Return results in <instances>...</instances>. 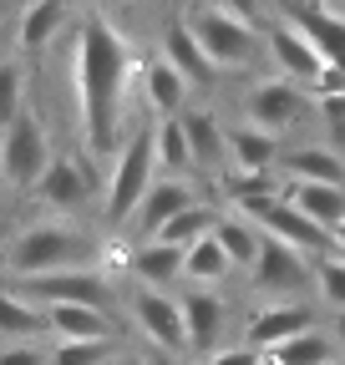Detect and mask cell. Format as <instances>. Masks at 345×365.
<instances>
[{
  "label": "cell",
  "mask_w": 345,
  "mask_h": 365,
  "mask_svg": "<svg viewBox=\"0 0 345 365\" xmlns=\"http://www.w3.org/2000/svg\"><path fill=\"white\" fill-rule=\"evenodd\" d=\"M143 71V61H133V46L127 36L107 21L92 16L76 31V51H71V81H76V117L86 132V148L92 153H122L127 148V86Z\"/></svg>",
  "instance_id": "obj_1"
},
{
  "label": "cell",
  "mask_w": 345,
  "mask_h": 365,
  "mask_svg": "<svg viewBox=\"0 0 345 365\" xmlns=\"http://www.w3.org/2000/svg\"><path fill=\"white\" fill-rule=\"evenodd\" d=\"M97 254V244H86V234H76L71 223H26L21 234H11L6 249V269L16 279H36V274H61V269H86Z\"/></svg>",
  "instance_id": "obj_2"
},
{
  "label": "cell",
  "mask_w": 345,
  "mask_h": 365,
  "mask_svg": "<svg viewBox=\"0 0 345 365\" xmlns=\"http://www.w3.org/2000/svg\"><path fill=\"white\" fill-rule=\"evenodd\" d=\"M163 178V168H158V148H153V127L143 132H133L127 137V148L117 153V163H112V178H107V198H102V223L107 228H122V223H133L138 218V208H143V198H148V188Z\"/></svg>",
  "instance_id": "obj_3"
},
{
  "label": "cell",
  "mask_w": 345,
  "mask_h": 365,
  "mask_svg": "<svg viewBox=\"0 0 345 365\" xmlns=\"http://www.w3.org/2000/svg\"><path fill=\"white\" fill-rule=\"evenodd\" d=\"M51 163H56V153H51L46 122H41L31 107H26L11 127H0V182H6V188L36 193V182L46 178Z\"/></svg>",
  "instance_id": "obj_4"
},
{
  "label": "cell",
  "mask_w": 345,
  "mask_h": 365,
  "mask_svg": "<svg viewBox=\"0 0 345 365\" xmlns=\"http://www.w3.org/2000/svg\"><path fill=\"white\" fill-rule=\"evenodd\" d=\"M183 21L193 26L198 46L208 51V61L219 66V71H244V66H254V56H259V26L239 21L234 11L213 6V0L193 6V11H188Z\"/></svg>",
  "instance_id": "obj_5"
},
{
  "label": "cell",
  "mask_w": 345,
  "mask_h": 365,
  "mask_svg": "<svg viewBox=\"0 0 345 365\" xmlns=\"http://www.w3.org/2000/svg\"><path fill=\"white\" fill-rule=\"evenodd\" d=\"M133 325L143 340L163 355H188V325H183V299H172L168 289H138L133 294Z\"/></svg>",
  "instance_id": "obj_6"
},
{
  "label": "cell",
  "mask_w": 345,
  "mask_h": 365,
  "mask_svg": "<svg viewBox=\"0 0 345 365\" xmlns=\"http://www.w3.org/2000/svg\"><path fill=\"white\" fill-rule=\"evenodd\" d=\"M16 289L36 304H112V279L97 269H61V274H36V279H16Z\"/></svg>",
  "instance_id": "obj_7"
},
{
  "label": "cell",
  "mask_w": 345,
  "mask_h": 365,
  "mask_svg": "<svg viewBox=\"0 0 345 365\" xmlns=\"http://www.w3.org/2000/svg\"><path fill=\"white\" fill-rule=\"evenodd\" d=\"M264 51L274 56L279 76L299 81V86H315L325 76V56H320V46L310 41V31L299 26L294 16H279L269 31H264Z\"/></svg>",
  "instance_id": "obj_8"
},
{
  "label": "cell",
  "mask_w": 345,
  "mask_h": 365,
  "mask_svg": "<svg viewBox=\"0 0 345 365\" xmlns=\"http://www.w3.org/2000/svg\"><path fill=\"white\" fill-rule=\"evenodd\" d=\"M249 284L259 294H269V299H289L305 284H315V259L264 234V254H259V264L249 269Z\"/></svg>",
  "instance_id": "obj_9"
},
{
  "label": "cell",
  "mask_w": 345,
  "mask_h": 365,
  "mask_svg": "<svg viewBox=\"0 0 345 365\" xmlns=\"http://www.w3.org/2000/svg\"><path fill=\"white\" fill-rule=\"evenodd\" d=\"M299 112H305V91H299L289 76H274V81H254L249 97H244V122L269 132V137H284Z\"/></svg>",
  "instance_id": "obj_10"
},
{
  "label": "cell",
  "mask_w": 345,
  "mask_h": 365,
  "mask_svg": "<svg viewBox=\"0 0 345 365\" xmlns=\"http://www.w3.org/2000/svg\"><path fill=\"white\" fill-rule=\"evenodd\" d=\"M305 330H315V314L299 304V299H264V304L249 314V325H244V345H254V350L269 355L274 345L305 335Z\"/></svg>",
  "instance_id": "obj_11"
},
{
  "label": "cell",
  "mask_w": 345,
  "mask_h": 365,
  "mask_svg": "<svg viewBox=\"0 0 345 365\" xmlns=\"http://www.w3.org/2000/svg\"><path fill=\"white\" fill-rule=\"evenodd\" d=\"M198 203V193H193V182L188 178H178V173H163L153 188H148V198H143V208H138V218H133V228L143 239H158L163 228L178 218V213H188Z\"/></svg>",
  "instance_id": "obj_12"
},
{
  "label": "cell",
  "mask_w": 345,
  "mask_h": 365,
  "mask_svg": "<svg viewBox=\"0 0 345 365\" xmlns=\"http://www.w3.org/2000/svg\"><path fill=\"white\" fill-rule=\"evenodd\" d=\"M183 325H188V355H213L229 330V304L219 289H183Z\"/></svg>",
  "instance_id": "obj_13"
},
{
  "label": "cell",
  "mask_w": 345,
  "mask_h": 365,
  "mask_svg": "<svg viewBox=\"0 0 345 365\" xmlns=\"http://www.w3.org/2000/svg\"><path fill=\"white\" fill-rule=\"evenodd\" d=\"M41 335H51V309L21 289H0V345H41Z\"/></svg>",
  "instance_id": "obj_14"
},
{
  "label": "cell",
  "mask_w": 345,
  "mask_h": 365,
  "mask_svg": "<svg viewBox=\"0 0 345 365\" xmlns=\"http://www.w3.org/2000/svg\"><path fill=\"white\" fill-rule=\"evenodd\" d=\"M188 143H193V168L198 173H229V127L213 107H188L183 112Z\"/></svg>",
  "instance_id": "obj_15"
},
{
  "label": "cell",
  "mask_w": 345,
  "mask_h": 365,
  "mask_svg": "<svg viewBox=\"0 0 345 365\" xmlns=\"http://www.w3.org/2000/svg\"><path fill=\"white\" fill-rule=\"evenodd\" d=\"M66 21H71V0H31V6L21 11V21H16V46H21V56L46 51V46L66 31Z\"/></svg>",
  "instance_id": "obj_16"
},
{
  "label": "cell",
  "mask_w": 345,
  "mask_h": 365,
  "mask_svg": "<svg viewBox=\"0 0 345 365\" xmlns=\"http://www.w3.org/2000/svg\"><path fill=\"white\" fill-rule=\"evenodd\" d=\"M36 198L46 208H56V213H71V208H81L92 198V173H86L76 158H56L46 168V178L36 182Z\"/></svg>",
  "instance_id": "obj_17"
},
{
  "label": "cell",
  "mask_w": 345,
  "mask_h": 365,
  "mask_svg": "<svg viewBox=\"0 0 345 365\" xmlns=\"http://www.w3.org/2000/svg\"><path fill=\"white\" fill-rule=\"evenodd\" d=\"M284 178L289 182H325V188H345V148H320L305 143L284 158Z\"/></svg>",
  "instance_id": "obj_18"
},
{
  "label": "cell",
  "mask_w": 345,
  "mask_h": 365,
  "mask_svg": "<svg viewBox=\"0 0 345 365\" xmlns=\"http://www.w3.org/2000/svg\"><path fill=\"white\" fill-rule=\"evenodd\" d=\"M143 97H148V107L158 117H178V112H188V76L172 66V61L153 56L143 66Z\"/></svg>",
  "instance_id": "obj_19"
},
{
  "label": "cell",
  "mask_w": 345,
  "mask_h": 365,
  "mask_svg": "<svg viewBox=\"0 0 345 365\" xmlns=\"http://www.w3.org/2000/svg\"><path fill=\"white\" fill-rule=\"evenodd\" d=\"M274 168H279V137L249 122L229 127V173H274Z\"/></svg>",
  "instance_id": "obj_20"
},
{
  "label": "cell",
  "mask_w": 345,
  "mask_h": 365,
  "mask_svg": "<svg viewBox=\"0 0 345 365\" xmlns=\"http://www.w3.org/2000/svg\"><path fill=\"white\" fill-rule=\"evenodd\" d=\"M183 259H188V249H172V244L148 239V244L133 249L127 269L138 274V284H143V289H168V284H178V279H183Z\"/></svg>",
  "instance_id": "obj_21"
},
{
  "label": "cell",
  "mask_w": 345,
  "mask_h": 365,
  "mask_svg": "<svg viewBox=\"0 0 345 365\" xmlns=\"http://www.w3.org/2000/svg\"><path fill=\"white\" fill-rule=\"evenodd\" d=\"M158 56L178 66V71L188 76V86H203L213 71H219V66L208 61V51L198 46V36H193V26H188V21H172V26L163 31V51H158Z\"/></svg>",
  "instance_id": "obj_22"
},
{
  "label": "cell",
  "mask_w": 345,
  "mask_h": 365,
  "mask_svg": "<svg viewBox=\"0 0 345 365\" xmlns=\"http://www.w3.org/2000/svg\"><path fill=\"white\" fill-rule=\"evenodd\" d=\"M56 340H117V319L97 304H51Z\"/></svg>",
  "instance_id": "obj_23"
},
{
  "label": "cell",
  "mask_w": 345,
  "mask_h": 365,
  "mask_svg": "<svg viewBox=\"0 0 345 365\" xmlns=\"http://www.w3.org/2000/svg\"><path fill=\"white\" fill-rule=\"evenodd\" d=\"M284 198L310 223H320L325 234H335V228L345 223V188H325V182H284Z\"/></svg>",
  "instance_id": "obj_24"
},
{
  "label": "cell",
  "mask_w": 345,
  "mask_h": 365,
  "mask_svg": "<svg viewBox=\"0 0 345 365\" xmlns=\"http://www.w3.org/2000/svg\"><path fill=\"white\" fill-rule=\"evenodd\" d=\"M213 239L224 244V254L234 259L239 274H249L259 264V254H264V228H259L254 218H244V213H224L219 228H213Z\"/></svg>",
  "instance_id": "obj_25"
},
{
  "label": "cell",
  "mask_w": 345,
  "mask_h": 365,
  "mask_svg": "<svg viewBox=\"0 0 345 365\" xmlns=\"http://www.w3.org/2000/svg\"><path fill=\"white\" fill-rule=\"evenodd\" d=\"M294 21L310 31V41L320 46V56H325V66L345 71V16L320 11V6H305V11H294Z\"/></svg>",
  "instance_id": "obj_26"
},
{
  "label": "cell",
  "mask_w": 345,
  "mask_h": 365,
  "mask_svg": "<svg viewBox=\"0 0 345 365\" xmlns=\"http://www.w3.org/2000/svg\"><path fill=\"white\" fill-rule=\"evenodd\" d=\"M335 355H340L335 335L315 325V330H305V335H294V340L274 345V350L264 355V365H330Z\"/></svg>",
  "instance_id": "obj_27"
},
{
  "label": "cell",
  "mask_w": 345,
  "mask_h": 365,
  "mask_svg": "<svg viewBox=\"0 0 345 365\" xmlns=\"http://www.w3.org/2000/svg\"><path fill=\"white\" fill-rule=\"evenodd\" d=\"M229 274H239V269H234V259L224 254V244H219V239L193 244V249H188V259H183V284H193V289H213V284H224Z\"/></svg>",
  "instance_id": "obj_28"
},
{
  "label": "cell",
  "mask_w": 345,
  "mask_h": 365,
  "mask_svg": "<svg viewBox=\"0 0 345 365\" xmlns=\"http://www.w3.org/2000/svg\"><path fill=\"white\" fill-rule=\"evenodd\" d=\"M153 148H158V168L163 173H193V143H188V127H183V112L178 117H158L153 127Z\"/></svg>",
  "instance_id": "obj_29"
},
{
  "label": "cell",
  "mask_w": 345,
  "mask_h": 365,
  "mask_svg": "<svg viewBox=\"0 0 345 365\" xmlns=\"http://www.w3.org/2000/svg\"><path fill=\"white\" fill-rule=\"evenodd\" d=\"M219 218L224 213H213L208 203H193L188 213H178L163 234H158V244H172V249H193V244H203V239H213V228H219Z\"/></svg>",
  "instance_id": "obj_30"
},
{
  "label": "cell",
  "mask_w": 345,
  "mask_h": 365,
  "mask_svg": "<svg viewBox=\"0 0 345 365\" xmlns=\"http://www.w3.org/2000/svg\"><path fill=\"white\" fill-rule=\"evenodd\" d=\"M26 112V61L0 56V127H11Z\"/></svg>",
  "instance_id": "obj_31"
},
{
  "label": "cell",
  "mask_w": 345,
  "mask_h": 365,
  "mask_svg": "<svg viewBox=\"0 0 345 365\" xmlns=\"http://www.w3.org/2000/svg\"><path fill=\"white\" fill-rule=\"evenodd\" d=\"M122 350L117 340H56L51 345V365H112Z\"/></svg>",
  "instance_id": "obj_32"
},
{
  "label": "cell",
  "mask_w": 345,
  "mask_h": 365,
  "mask_svg": "<svg viewBox=\"0 0 345 365\" xmlns=\"http://www.w3.org/2000/svg\"><path fill=\"white\" fill-rule=\"evenodd\" d=\"M315 294H320V304H325L330 314L345 309V259H340V254L315 259Z\"/></svg>",
  "instance_id": "obj_33"
},
{
  "label": "cell",
  "mask_w": 345,
  "mask_h": 365,
  "mask_svg": "<svg viewBox=\"0 0 345 365\" xmlns=\"http://www.w3.org/2000/svg\"><path fill=\"white\" fill-rule=\"evenodd\" d=\"M193 365H264V350H254V345H219L213 355H198Z\"/></svg>",
  "instance_id": "obj_34"
},
{
  "label": "cell",
  "mask_w": 345,
  "mask_h": 365,
  "mask_svg": "<svg viewBox=\"0 0 345 365\" xmlns=\"http://www.w3.org/2000/svg\"><path fill=\"white\" fill-rule=\"evenodd\" d=\"M0 365H51V350H41V345H0Z\"/></svg>",
  "instance_id": "obj_35"
},
{
  "label": "cell",
  "mask_w": 345,
  "mask_h": 365,
  "mask_svg": "<svg viewBox=\"0 0 345 365\" xmlns=\"http://www.w3.org/2000/svg\"><path fill=\"white\" fill-rule=\"evenodd\" d=\"M320 117H325L330 137H340V148H345V91H335V97H320Z\"/></svg>",
  "instance_id": "obj_36"
},
{
  "label": "cell",
  "mask_w": 345,
  "mask_h": 365,
  "mask_svg": "<svg viewBox=\"0 0 345 365\" xmlns=\"http://www.w3.org/2000/svg\"><path fill=\"white\" fill-rule=\"evenodd\" d=\"M213 6L234 11V16H239V21H249V26H259V16H264V0H213Z\"/></svg>",
  "instance_id": "obj_37"
},
{
  "label": "cell",
  "mask_w": 345,
  "mask_h": 365,
  "mask_svg": "<svg viewBox=\"0 0 345 365\" xmlns=\"http://www.w3.org/2000/svg\"><path fill=\"white\" fill-rule=\"evenodd\" d=\"M112 365H148V350H122Z\"/></svg>",
  "instance_id": "obj_38"
},
{
  "label": "cell",
  "mask_w": 345,
  "mask_h": 365,
  "mask_svg": "<svg viewBox=\"0 0 345 365\" xmlns=\"http://www.w3.org/2000/svg\"><path fill=\"white\" fill-rule=\"evenodd\" d=\"M148 365H183V355H163V350H148Z\"/></svg>",
  "instance_id": "obj_39"
},
{
  "label": "cell",
  "mask_w": 345,
  "mask_h": 365,
  "mask_svg": "<svg viewBox=\"0 0 345 365\" xmlns=\"http://www.w3.org/2000/svg\"><path fill=\"white\" fill-rule=\"evenodd\" d=\"M330 335H335V345H340V350H345V309H340V314H335V325H330Z\"/></svg>",
  "instance_id": "obj_40"
},
{
  "label": "cell",
  "mask_w": 345,
  "mask_h": 365,
  "mask_svg": "<svg viewBox=\"0 0 345 365\" xmlns=\"http://www.w3.org/2000/svg\"><path fill=\"white\" fill-rule=\"evenodd\" d=\"M6 249H11V234H6V228H0V259H6Z\"/></svg>",
  "instance_id": "obj_41"
},
{
  "label": "cell",
  "mask_w": 345,
  "mask_h": 365,
  "mask_svg": "<svg viewBox=\"0 0 345 365\" xmlns=\"http://www.w3.org/2000/svg\"><path fill=\"white\" fill-rule=\"evenodd\" d=\"M330 365H345V360H340V355H335V360H330Z\"/></svg>",
  "instance_id": "obj_42"
}]
</instances>
